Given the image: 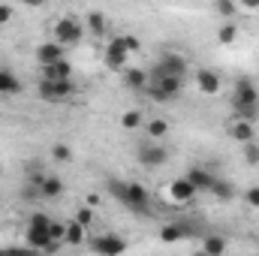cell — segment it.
<instances>
[{
    "instance_id": "obj_1",
    "label": "cell",
    "mask_w": 259,
    "mask_h": 256,
    "mask_svg": "<svg viewBox=\"0 0 259 256\" xmlns=\"http://www.w3.org/2000/svg\"><path fill=\"white\" fill-rule=\"evenodd\" d=\"M106 193L112 199H118L124 208H130L133 214H148L151 211V193L136 181H121V178H109L106 181Z\"/></svg>"
},
{
    "instance_id": "obj_2",
    "label": "cell",
    "mask_w": 259,
    "mask_h": 256,
    "mask_svg": "<svg viewBox=\"0 0 259 256\" xmlns=\"http://www.w3.org/2000/svg\"><path fill=\"white\" fill-rule=\"evenodd\" d=\"M184 91V78H172V75H163V78H151L148 75V94L154 103H169V100H178Z\"/></svg>"
},
{
    "instance_id": "obj_3",
    "label": "cell",
    "mask_w": 259,
    "mask_h": 256,
    "mask_svg": "<svg viewBox=\"0 0 259 256\" xmlns=\"http://www.w3.org/2000/svg\"><path fill=\"white\" fill-rule=\"evenodd\" d=\"M232 109H235V115L250 112V109H259V91H256V84H253L247 75H241V78L235 81V91H232Z\"/></svg>"
},
{
    "instance_id": "obj_4",
    "label": "cell",
    "mask_w": 259,
    "mask_h": 256,
    "mask_svg": "<svg viewBox=\"0 0 259 256\" xmlns=\"http://www.w3.org/2000/svg\"><path fill=\"white\" fill-rule=\"evenodd\" d=\"M184 72H187V58H184V55H178V52H166L157 64L148 69V75H151V78H163V75L184 78Z\"/></svg>"
},
{
    "instance_id": "obj_5",
    "label": "cell",
    "mask_w": 259,
    "mask_h": 256,
    "mask_svg": "<svg viewBox=\"0 0 259 256\" xmlns=\"http://www.w3.org/2000/svg\"><path fill=\"white\" fill-rule=\"evenodd\" d=\"M81 36H84V21L72 18V15H66V18H61V21L55 24V42H58L61 49L81 42Z\"/></svg>"
},
{
    "instance_id": "obj_6",
    "label": "cell",
    "mask_w": 259,
    "mask_h": 256,
    "mask_svg": "<svg viewBox=\"0 0 259 256\" xmlns=\"http://www.w3.org/2000/svg\"><path fill=\"white\" fill-rule=\"evenodd\" d=\"M136 160L145 166V169H160L166 160H169V151H166V145H160V142H139V148H136Z\"/></svg>"
},
{
    "instance_id": "obj_7",
    "label": "cell",
    "mask_w": 259,
    "mask_h": 256,
    "mask_svg": "<svg viewBox=\"0 0 259 256\" xmlns=\"http://www.w3.org/2000/svg\"><path fill=\"white\" fill-rule=\"evenodd\" d=\"M72 94H75L72 78L69 81H39V100L46 103H66Z\"/></svg>"
},
{
    "instance_id": "obj_8",
    "label": "cell",
    "mask_w": 259,
    "mask_h": 256,
    "mask_svg": "<svg viewBox=\"0 0 259 256\" xmlns=\"http://www.w3.org/2000/svg\"><path fill=\"white\" fill-rule=\"evenodd\" d=\"M91 247H94V253L97 256H124L127 253V241H124L118 232H106V235L94 238Z\"/></svg>"
},
{
    "instance_id": "obj_9",
    "label": "cell",
    "mask_w": 259,
    "mask_h": 256,
    "mask_svg": "<svg viewBox=\"0 0 259 256\" xmlns=\"http://www.w3.org/2000/svg\"><path fill=\"white\" fill-rule=\"evenodd\" d=\"M24 241H27V247L39 250V253H55V250L61 247V244H55V241H52L49 229H33V226H27V229H24Z\"/></svg>"
},
{
    "instance_id": "obj_10",
    "label": "cell",
    "mask_w": 259,
    "mask_h": 256,
    "mask_svg": "<svg viewBox=\"0 0 259 256\" xmlns=\"http://www.w3.org/2000/svg\"><path fill=\"white\" fill-rule=\"evenodd\" d=\"M127 58H130V52H127V46H124V36H115L109 46H106V66L109 69H127Z\"/></svg>"
},
{
    "instance_id": "obj_11",
    "label": "cell",
    "mask_w": 259,
    "mask_h": 256,
    "mask_svg": "<svg viewBox=\"0 0 259 256\" xmlns=\"http://www.w3.org/2000/svg\"><path fill=\"white\" fill-rule=\"evenodd\" d=\"M64 52L66 49H61V46L52 39V42H42V46L36 49V61H39V66H55V64H61V61H66Z\"/></svg>"
},
{
    "instance_id": "obj_12",
    "label": "cell",
    "mask_w": 259,
    "mask_h": 256,
    "mask_svg": "<svg viewBox=\"0 0 259 256\" xmlns=\"http://www.w3.org/2000/svg\"><path fill=\"white\" fill-rule=\"evenodd\" d=\"M196 84H199V91H202L205 97H214V94L223 88V81H220V75H217L214 69H199V72H196Z\"/></svg>"
},
{
    "instance_id": "obj_13",
    "label": "cell",
    "mask_w": 259,
    "mask_h": 256,
    "mask_svg": "<svg viewBox=\"0 0 259 256\" xmlns=\"http://www.w3.org/2000/svg\"><path fill=\"white\" fill-rule=\"evenodd\" d=\"M169 199H172V202H181V205H184V202H193L196 187L187 181V178H175V181L169 184Z\"/></svg>"
},
{
    "instance_id": "obj_14",
    "label": "cell",
    "mask_w": 259,
    "mask_h": 256,
    "mask_svg": "<svg viewBox=\"0 0 259 256\" xmlns=\"http://www.w3.org/2000/svg\"><path fill=\"white\" fill-rule=\"evenodd\" d=\"M184 178L196 187V193H208L211 190V184H214V175H211L205 166H190V172H187Z\"/></svg>"
},
{
    "instance_id": "obj_15",
    "label": "cell",
    "mask_w": 259,
    "mask_h": 256,
    "mask_svg": "<svg viewBox=\"0 0 259 256\" xmlns=\"http://www.w3.org/2000/svg\"><path fill=\"white\" fill-rule=\"evenodd\" d=\"M226 250H229L226 235H217V232L202 235V253H208V256H226Z\"/></svg>"
},
{
    "instance_id": "obj_16",
    "label": "cell",
    "mask_w": 259,
    "mask_h": 256,
    "mask_svg": "<svg viewBox=\"0 0 259 256\" xmlns=\"http://www.w3.org/2000/svg\"><path fill=\"white\" fill-rule=\"evenodd\" d=\"M121 78L130 91H148V69H142V66H127L121 72Z\"/></svg>"
},
{
    "instance_id": "obj_17",
    "label": "cell",
    "mask_w": 259,
    "mask_h": 256,
    "mask_svg": "<svg viewBox=\"0 0 259 256\" xmlns=\"http://www.w3.org/2000/svg\"><path fill=\"white\" fill-rule=\"evenodd\" d=\"M229 136H232L235 142L247 145V142H256V127H253V124H247V121L232 118V124H229Z\"/></svg>"
},
{
    "instance_id": "obj_18",
    "label": "cell",
    "mask_w": 259,
    "mask_h": 256,
    "mask_svg": "<svg viewBox=\"0 0 259 256\" xmlns=\"http://www.w3.org/2000/svg\"><path fill=\"white\" fill-rule=\"evenodd\" d=\"M72 78V64L61 61L55 66H42V81H69Z\"/></svg>"
},
{
    "instance_id": "obj_19",
    "label": "cell",
    "mask_w": 259,
    "mask_h": 256,
    "mask_svg": "<svg viewBox=\"0 0 259 256\" xmlns=\"http://www.w3.org/2000/svg\"><path fill=\"white\" fill-rule=\"evenodd\" d=\"M39 196H42V199H58V196H64V181H61L58 175H46V178L39 181Z\"/></svg>"
},
{
    "instance_id": "obj_20",
    "label": "cell",
    "mask_w": 259,
    "mask_h": 256,
    "mask_svg": "<svg viewBox=\"0 0 259 256\" xmlns=\"http://www.w3.org/2000/svg\"><path fill=\"white\" fill-rule=\"evenodd\" d=\"M84 241H88V229H84V226H78L75 220H72V223H66L64 244H69V247H78V244H84Z\"/></svg>"
},
{
    "instance_id": "obj_21",
    "label": "cell",
    "mask_w": 259,
    "mask_h": 256,
    "mask_svg": "<svg viewBox=\"0 0 259 256\" xmlns=\"http://www.w3.org/2000/svg\"><path fill=\"white\" fill-rule=\"evenodd\" d=\"M84 30H91L94 36H106V15L103 12H88L84 15Z\"/></svg>"
},
{
    "instance_id": "obj_22",
    "label": "cell",
    "mask_w": 259,
    "mask_h": 256,
    "mask_svg": "<svg viewBox=\"0 0 259 256\" xmlns=\"http://www.w3.org/2000/svg\"><path fill=\"white\" fill-rule=\"evenodd\" d=\"M0 94H9V97L21 94V81L15 78V72H9V69H0Z\"/></svg>"
},
{
    "instance_id": "obj_23",
    "label": "cell",
    "mask_w": 259,
    "mask_h": 256,
    "mask_svg": "<svg viewBox=\"0 0 259 256\" xmlns=\"http://www.w3.org/2000/svg\"><path fill=\"white\" fill-rule=\"evenodd\" d=\"M181 238H187V235H184V229H181L178 220H175V223H166V226L160 229V241H163V244H175V241H181Z\"/></svg>"
},
{
    "instance_id": "obj_24",
    "label": "cell",
    "mask_w": 259,
    "mask_h": 256,
    "mask_svg": "<svg viewBox=\"0 0 259 256\" xmlns=\"http://www.w3.org/2000/svg\"><path fill=\"white\" fill-rule=\"evenodd\" d=\"M208 193H214L220 202H229V199L235 196V187H232V181H220V178H214V184H211V190Z\"/></svg>"
},
{
    "instance_id": "obj_25",
    "label": "cell",
    "mask_w": 259,
    "mask_h": 256,
    "mask_svg": "<svg viewBox=\"0 0 259 256\" xmlns=\"http://www.w3.org/2000/svg\"><path fill=\"white\" fill-rule=\"evenodd\" d=\"M166 133H169V124H166L163 118H154V121H148V136H151V142H160Z\"/></svg>"
},
{
    "instance_id": "obj_26",
    "label": "cell",
    "mask_w": 259,
    "mask_h": 256,
    "mask_svg": "<svg viewBox=\"0 0 259 256\" xmlns=\"http://www.w3.org/2000/svg\"><path fill=\"white\" fill-rule=\"evenodd\" d=\"M235 36H238V27H235V24H229V21H226V24H220L217 39H220L223 46H232V42H235Z\"/></svg>"
},
{
    "instance_id": "obj_27",
    "label": "cell",
    "mask_w": 259,
    "mask_h": 256,
    "mask_svg": "<svg viewBox=\"0 0 259 256\" xmlns=\"http://www.w3.org/2000/svg\"><path fill=\"white\" fill-rule=\"evenodd\" d=\"M24 175H27V181H33V184L39 187V181L46 178V172H42V163H39V160L27 163V166H24Z\"/></svg>"
},
{
    "instance_id": "obj_28",
    "label": "cell",
    "mask_w": 259,
    "mask_h": 256,
    "mask_svg": "<svg viewBox=\"0 0 259 256\" xmlns=\"http://www.w3.org/2000/svg\"><path fill=\"white\" fill-rule=\"evenodd\" d=\"M142 112H136V109H130V112H124L121 115V127L124 130H136V127H142Z\"/></svg>"
},
{
    "instance_id": "obj_29",
    "label": "cell",
    "mask_w": 259,
    "mask_h": 256,
    "mask_svg": "<svg viewBox=\"0 0 259 256\" xmlns=\"http://www.w3.org/2000/svg\"><path fill=\"white\" fill-rule=\"evenodd\" d=\"M27 226H33V229H49V226H52V217L42 214V211H33V214L27 217Z\"/></svg>"
},
{
    "instance_id": "obj_30",
    "label": "cell",
    "mask_w": 259,
    "mask_h": 256,
    "mask_svg": "<svg viewBox=\"0 0 259 256\" xmlns=\"http://www.w3.org/2000/svg\"><path fill=\"white\" fill-rule=\"evenodd\" d=\"M52 157H55L58 163H69V160H72V148H69L66 142H58V145L52 148Z\"/></svg>"
},
{
    "instance_id": "obj_31",
    "label": "cell",
    "mask_w": 259,
    "mask_h": 256,
    "mask_svg": "<svg viewBox=\"0 0 259 256\" xmlns=\"http://www.w3.org/2000/svg\"><path fill=\"white\" fill-rule=\"evenodd\" d=\"M49 235H52V241H55V244H64L66 223H61V220H52V226H49Z\"/></svg>"
},
{
    "instance_id": "obj_32",
    "label": "cell",
    "mask_w": 259,
    "mask_h": 256,
    "mask_svg": "<svg viewBox=\"0 0 259 256\" xmlns=\"http://www.w3.org/2000/svg\"><path fill=\"white\" fill-rule=\"evenodd\" d=\"M75 223H78V226H84V229H88V226L94 223V211H91V205H88V208H78V211H75Z\"/></svg>"
},
{
    "instance_id": "obj_33",
    "label": "cell",
    "mask_w": 259,
    "mask_h": 256,
    "mask_svg": "<svg viewBox=\"0 0 259 256\" xmlns=\"http://www.w3.org/2000/svg\"><path fill=\"white\" fill-rule=\"evenodd\" d=\"M214 9H217L223 18H229V15H235V9H238V6H235L232 0H217V3H214Z\"/></svg>"
},
{
    "instance_id": "obj_34",
    "label": "cell",
    "mask_w": 259,
    "mask_h": 256,
    "mask_svg": "<svg viewBox=\"0 0 259 256\" xmlns=\"http://www.w3.org/2000/svg\"><path fill=\"white\" fill-rule=\"evenodd\" d=\"M244 160H247L250 166H256L259 163V145L256 142H247V145H244Z\"/></svg>"
},
{
    "instance_id": "obj_35",
    "label": "cell",
    "mask_w": 259,
    "mask_h": 256,
    "mask_svg": "<svg viewBox=\"0 0 259 256\" xmlns=\"http://www.w3.org/2000/svg\"><path fill=\"white\" fill-rule=\"evenodd\" d=\"M21 199H24V202H33V199H42V196H39V187H36V184H27V187L21 190Z\"/></svg>"
},
{
    "instance_id": "obj_36",
    "label": "cell",
    "mask_w": 259,
    "mask_h": 256,
    "mask_svg": "<svg viewBox=\"0 0 259 256\" xmlns=\"http://www.w3.org/2000/svg\"><path fill=\"white\" fill-rule=\"evenodd\" d=\"M244 199H247L250 208H259V187H250V190L244 193Z\"/></svg>"
},
{
    "instance_id": "obj_37",
    "label": "cell",
    "mask_w": 259,
    "mask_h": 256,
    "mask_svg": "<svg viewBox=\"0 0 259 256\" xmlns=\"http://www.w3.org/2000/svg\"><path fill=\"white\" fill-rule=\"evenodd\" d=\"M12 256H42L39 250H33V247H9Z\"/></svg>"
},
{
    "instance_id": "obj_38",
    "label": "cell",
    "mask_w": 259,
    "mask_h": 256,
    "mask_svg": "<svg viewBox=\"0 0 259 256\" xmlns=\"http://www.w3.org/2000/svg\"><path fill=\"white\" fill-rule=\"evenodd\" d=\"M124 46H127V52L133 55V52H139L142 42H139V36H124Z\"/></svg>"
},
{
    "instance_id": "obj_39",
    "label": "cell",
    "mask_w": 259,
    "mask_h": 256,
    "mask_svg": "<svg viewBox=\"0 0 259 256\" xmlns=\"http://www.w3.org/2000/svg\"><path fill=\"white\" fill-rule=\"evenodd\" d=\"M9 18H12V6L0 3V24H9Z\"/></svg>"
},
{
    "instance_id": "obj_40",
    "label": "cell",
    "mask_w": 259,
    "mask_h": 256,
    "mask_svg": "<svg viewBox=\"0 0 259 256\" xmlns=\"http://www.w3.org/2000/svg\"><path fill=\"white\" fill-rule=\"evenodd\" d=\"M0 256H12V250H3V253H0Z\"/></svg>"
},
{
    "instance_id": "obj_41",
    "label": "cell",
    "mask_w": 259,
    "mask_h": 256,
    "mask_svg": "<svg viewBox=\"0 0 259 256\" xmlns=\"http://www.w3.org/2000/svg\"><path fill=\"white\" fill-rule=\"evenodd\" d=\"M196 256H208V253H202V250H199V253H196Z\"/></svg>"
},
{
    "instance_id": "obj_42",
    "label": "cell",
    "mask_w": 259,
    "mask_h": 256,
    "mask_svg": "<svg viewBox=\"0 0 259 256\" xmlns=\"http://www.w3.org/2000/svg\"><path fill=\"white\" fill-rule=\"evenodd\" d=\"M0 175H3V166H0Z\"/></svg>"
},
{
    "instance_id": "obj_43",
    "label": "cell",
    "mask_w": 259,
    "mask_h": 256,
    "mask_svg": "<svg viewBox=\"0 0 259 256\" xmlns=\"http://www.w3.org/2000/svg\"><path fill=\"white\" fill-rule=\"evenodd\" d=\"M0 253H3V247H0Z\"/></svg>"
}]
</instances>
